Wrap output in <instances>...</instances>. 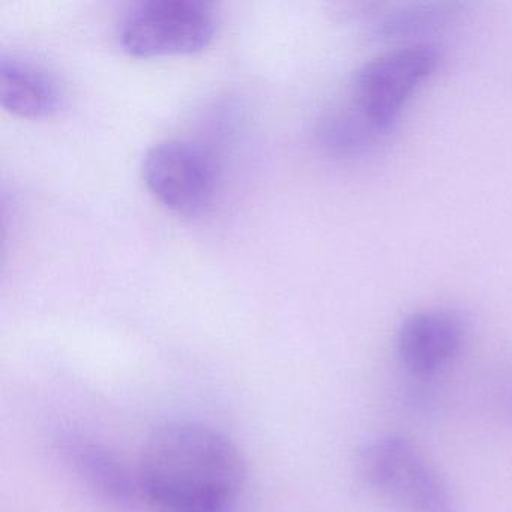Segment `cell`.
Here are the masks:
<instances>
[{"label": "cell", "mask_w": 512, "mask_h": 512, "mask_svg": "<svg viewBox=\"0 0 512 512\" xmlns=\"http://www.w3.org/2000/svg\"><path fill=\"white\" fill-rule=\"evenodd\" d=\"M323 145L337 155H359L376 145L382 134L377 133L358 109L337 112L323 119L319 130Z\"/></svg>", "instance_id": "30bf717a"}, {"label": "cell", "mask_w": 512, "mask_h": 512, "mask_svg": "<svg viewBox=\"0 0 512 512\" xmlns=\"http://www.w3.org/2000/svg\"><path fill=\"white\" fill-rule=\"evenodd\" d=\"M463 10L460 2H407V4L374 5L371 31L389 40L430 34L448 25Z\"/></svg>", "instance_id": "9c48e42d"}, {"label": "cell", "mask_w": 512, "mask_h": 512, "mask_svg": "<svg viewBox=\"0 0 512 512\" xmlns=\"http://www.w3.org/2000/svg\"><path fill=\"white\" fill-rule=\"evenodd\" d=\"M0 100L19 118L43 119L58 112L62 94L58 80L46 68L11 55L0 61Z\"/></svg>", "instance_id": "ba28073f"}, {"label": "cell", "mask_w": 512, "mask_h": 512, "mask_svg": "<svg viewBox=\"0 0 512 512\" xmlns=\"http://www.w3.org/2000/svg\"><path fill=\"white\" fill-rule=\"evenodd\" d=\"M367 493L389 512H460L457 496L436 464L410 437L374 434L356 452Z\"/></svg>", "instance_id": "7a4b0ae2"}, {"label": "cell", "mask_w": 512, "mask_h": 512, "mask_svg": "<svg viewBox=\"0 0 512 512\" xmlns=\"http://www.w3.org/2000/svg\"><path fill=\"white\" fill-rule=\"evenodd\" d=\"M466 320L449 308H424L404 317L395 335L398 362L413 379L427 380L448 367L466 340Z\"/></svg>", "instance_id": "8992f818"}, {"label": "cell", "mask_w": 512, "mask_h": 512, "mask_svg": "<svg viewBox=\"0 0 512 512\" xmlns=\"http://www.w3.org/2000/svg\"><path fill=\"white\" fill-rule=\"evenodd\" d=\"M437 64L439 52L430 44H410L376 56L356 74V109L385 136Z\"/></svg>", "instance_id": "277c9868"}, {"label": "cell", "mask_w": 512, "mask_h": 512, "mask_svg": "<svg viewBox=\"0 0 512 512\" xmlns=\"http://www.w3.org/2000/svg\"><path fill=\"white\" fill-rule=\"evenodd\" d=\"M217 20L199 0H146L130 8L119 25V43L134 58L193 55L214 40Z\"/></svg>", "instance_id": "3957f363"}, {"label": "cell", "mask_w": 512, "mask_h": 512, "mask_svg": "<svg viewBox=\"0 0 512 512\" xmlns=\"http://www.w3.org/2000/svg\"><path fill=\"white\" fill-rule=\"evenodd\" d=\"M136 476L140 499L155 512H235L247 469L229 437L175 421L148 437Z\"/></svg>", "instance_id": "6da1fadb"}, {"label": "cell", "mask_w": 512, "mask_h": 512, "mask_svg": "<svg viewBox=\"0 0 512 512\" xmlns=\"http://www.w3.org/2000/svg\"><path fill=\"white\" fill-rule=\"evenodd\" d=\"M499 406L512 421V373L506 374L499 386Z\"/></svg>", "instance_id": "8fae6325"}, {"label": "cell", "mask_w": 512, "mask_h": 512, "mask_svg": "<svg viewBox=\"0 0 512 512\" xmlns=\"http://www.w3.org/2000/svg\"><path fill=\"white\" fill-rule=\"evenodd\" d=\"M58 449L68 466L89 490L116 508H130L140 499L137 476L106 446L76 431H62Z\"/></svg>", "instance_id": "52a82bcc"}, {"label": "cell", "mask_w": 512, "mask_h": 512, "mask_svg": "<svg viewBox=\"0 0 512 512\" xmlns=\"http://www.w3.org/2000/svg\"><path fill=\"white\" fill-rule=\"evenodd\" d=\"M142 172L152 196L176 214L202 211L217 188V163L208 149L193 140H163L152 146Z\"/></svg>", "instance_id": "5b68a950"}]
</instances>
